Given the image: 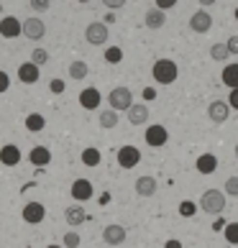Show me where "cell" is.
Returning a JSON list of instances; mask_svg holds the SVG:
<instances>
[{
  "mask_svg": "<svg viewBox=\"0 0 238 248\" xmlns=\"http://www.w3.org/2000/svg\"><path fill=\"white\" fill-rule=\"evenodd\" d=\"M49 90H51L54 95L64 93V82H62V79H51V82H49Z\"/></svg>",
  "mask_w": 238,
  "mask_h": 248,
  "instance_id": "8d00e7d4",
  "label": "cell"
},
{
  "mask_svg": "<svg viewBox=\"0 0 238 248\" xmlns=\"http://www.w3.org/2000/svg\"><path fill=\"white\" fill-rule=\"evenodd\" d=\"M0 161L5 164V167H16V164H21V149H18L16 143H8L0 149Z\"/></svg>",
  "mask_w": 238,
  "mask_h": 248,
  "instance_id": "2e32d148",
  "label": "cell"
},
{
  "mask_svg": "<svg viewBox=\"0 0 238 248\" xmlns=\"http://www.w3.org/2000/svg\"><path fill=\"white\" fill-rule=\"evenodd\" d=\"M100 100H103V95H100L95 87H85L79 93V105L85 108V110H97L100 108Z\"/></svg>",
  "mask_w": 238,
  "mask_h": 248,
  "instance_id": "5bb4252c",
  "label": "cell"
},
{
  "mask_svg": "<svg viewBox=\"0 0 238 248\" xmlns=\"http://www.w3.org/2000/svg\"><path fill=\"white\" fill-rule=\"evenodd\" d=\"M228 115H231V105H228V100H213V103L207 105V118L213 123H225Z\"/></svg>",
  "mask_w": 238,
  "mask_h": 248,
  "instance_id": "9c48e42d",
  "label": "cell"
},
{
  "mask_svg": "<svg viewBox=\"0 0 238 248\" xmlns=\"http://www.w3.org/2000/svg\"><path fill=\"white\" fill-rule=\"evenodd\" d=\"M23 29H21V21H18L16 16H5L3 21H0V36L3 39H16V36H21Z\"/></svg>",
  "mask_w": 238,
  "mask_h": 248,
  "instance_id": "8fae6325",
  "label": "cell"
},
{
  "mask_svg": "<svg viewBox=\"0 0 238 248\" xmlns=\"http://www.w3.org/2000/svg\"><path fill=\"white\" fill-rule=\"evenodd\" d=\"M221 228H225V223H223V220H215V223H213V231H221Z\"/></svg>",
  "mask_w": 238,
  "mask_h": 248,
  "instance_id": "7bdbcfd3",
  "label": "cell"
},
{
  "mask_svg": "<svg viewBox=\"0 0 238 248\" xmlns=\"http://www.w3.org/2000/svg\"><path fill=\"white\" fill-rule=\"evenodd\" d=\"M44 125H47V121H44V115H39V113L26 115V128H29L31 133H39V131H44Z\"/></svg>",
  "mask_w": 238,
  "mask_h": 248,
  "instance_id": "d4e9b609",
  "label": "cell"
},
{
  "mask_svg": "<svg viewBox=\"0 0 238 248\" xmlns=\"http://www.w3.org/2000/svg\"><path fill=\"white\" fill-rule=\"evenodd\" d=\"M200 210L207 215H221L225 210V192L221 189H205L200 197Z\"/></svg>",
  "mask_w": 238,
  "mask_h": 248,
  "instance_id": "7a4b0ae2",
  "label": "cell"
},
{
  "mask_svg": "<svg viewBox=\"0 0 238 248\" xmlns=\"http://www.w3.org/2000/svg\"><path fill=\"white\" fill-rule=\"evenodd\" d=\"M82 164H85V167H97L100 164V151L97 149H85L82 151Z\"/></svg>",
  "mask_w": 238,
  "mask_h": 248,
  "instance_id": "83f0119b",
  "label": "cell"
},
{
  "mask_svg": "<svg viewBox=\"0 0 238 248\" xmlns=\"http://www.w3.org/2000/svg\"><path fill=\"white\" fill-rule=\"evenodd\" d=\"M85 39H87V44H93V46H103L108 41V26L100 23V21L90 23L87 31H85Z\"/></svg>",
  "mask_w": 238,
  "mask_h": 248,
  "instance_id": "ba28073f",
  "label": "cell"
},
{
  "mask_svg": "<svg viewBox=\"0 0 238 248\" xmlns=\"http://www.w3.org/2000/svg\"><path fill=\"white\" fill-rule=\"evenodd\" d=\"M87 72H90V67H87L85 62H79V59L69 64V77H72V79H85Z\"/></svg>",
  "mask_w": 238,
  "mask_h": 248,
  "instance_id": "484cf974",
  "label": "cell"
},
{
  "mask_svg": "<svg viewBox=\"0 0 238 248\" xmlns=\"http://www.w3.org/2000/svg\"><path fill=\"white\" fill-rule=\"evenodd\" d=\"M210 57H213L215 62H225L228 57H231V51H228L225 44H213V46H210Z\"/></svg>",
  "mask_w": 238,
  "mask_h": 248,
  "instance_id": "4316f807",
  "label": "cell"
},
{
  "mask_svg": "<svg viewBox=\"0 0 238 248\" xmlns=\"http://www.w3.org/2000/svg\"><path fill=\"white\" fill-rule=\"evenodd\" d=\"M103 241H105L108 246H121V243L126 241V228H123V225H118V223L105 225V231H103Z\"/></svg>",
  "mask_w": 238,
  "mask_h": 248,
  "instance_id": "4fadbf2b",
  "label": "cell"
},
{
  "mask_svg": "<svg viewBox=\"0 0 238 248\" xmlns=\"http://www.w3.org/2000/svg\"><path fill=\"white\" fill-rule=\"evenodd\" d=\"M146 143L151 146V149H161V146H167V141H169V133H167V128L164 125H159V123H154V125H149L146 128Z\"/></svg>",
  "mask_w": 238,
  "mask_h": 248,
  "instance_id": "277c9868",
  "label": "cell"
},
{
  "mask_svg": "<svg viewBox=\"0 0 238 248\" xmlns=\"http://www.w3.org/2000/svg\"><path fill=\"white\" fill-rule=\"evenodd\" d=\"M93 195H95L93 182H87V179H75L72 182V197H75L77 202H87Z\"/></svg>",
  "mask_w": 238,
  "mask_h": 248,
  "instance_id": "7c38bea8",
  "label": "cell"
},
{
  "mask_svg": "<svg viewBox=\"0 0 238 248\" xmlns=\"http://www.w3.org/2000/svg\"><path fill=\"white\" fill-rule=\"evenodd\" d=\"M21 29H23V36L31 41H39V39H44V33H47V26H44L41 18H26L21 23Z\"/></svg>",
  "mask_w": 238,
  "mask_h": 248,
  "instance_id": "52a82bcc",
  "label": "cell"
},
{
  "mask_svg": "<svg viewBox=\"0 0 238 248\" xmlns=\"http://www.w3.org/2000/svg\"><path fill=\"white\" fill-rule=\"evenodd\" d=\"M195 213H197V205H195V202H192V200H185V202H179V215H182V217H192Z\"/></svg>",
  "mask_w": 238,
  "mask_h": 248,
  "instance_id": "f546056e",
  "label": "cell"
},
{
  "mask_svg": "<svg viewBox=\"0 0 238 248\" xmlns=\"http://www.w3.org/2000/svg\"><path fill=\"white\" fill-rule=\"evenodd\" d=\"M126 113H128V121H131L133 125H143L146 121H149V108L146 105H131Z\"/></svg>",
  "mask_w": 238,
  "mask_h": 248,
  "instance_id": "44dd1931",
  "label": "cell"
},
{
  "mask_svg": "<svg viewBox=\"0 0 238 248\" xmlns=\"http://www.w3.org/2000/svg\"><path fill=\"white\" fill-rule=\"evenodd\" d=\"M143 23L149 26V29H161L164 23H167V11H161V8H149V11H146V16H143Z\"/></svg>",
  "mask_w": 238,
  "mask_h": 248,
  "instance_id": "9a60e30c",
  "label": "cell"
},
{
  "mask_svg": "<svg viewBox=\"0 0 238 248\" xmlns=\"http://www.w3.org/2000/svg\"><path fill=\"white\" fill-rule=\"evenodd\" d=\"M228 105H231V110H238V87L231 90V95H228Z\"/></svg>",
  "mask_w": 238,
  "mask_h": 248,
  "instance_id": "74e56055",
  "label": "cell"
},
{
  "mask_svg": "<svg viewBox=\"0 0 238 248\" xmlns=\"http://www.w3.org/2000/svg\"><path fill=\"white\" fill-rule=\"evenodd\" d=\"M51 3H54V0H29V5L33 8L36 13H44V11H49V8H51Z\"/></svg>",
  "mask_w": 238,
  "mask_h": 248,
  "instance_id": "836d02e7",
  "label": "cell"
},
{
  "mask_svg": "<svg viewBox=\"0 0 238 248\" xmlns=\"http://www.w3.org/2000/svg\"><path fill=\"white\" fill-rule=\"evenodd\" d=\"M8 87H11V77H8V75H5V72H3V69H0V95H3V93H5V90H8Z\"/></svg>",
  "mask_w": 238,
  "mask_h": 248,
  "instance_id": "d590c367",
  "label": "cell"
},
{
  "mask_svg": "<svg viewBox=\"0 0 238 248\" xmlns=\"http://www.w3.org/2000/svg\"><path fill=\"white\" fill-rule=\"evenodd\" d=\"M233 154H236V159H238V143H236V149H233Z\"/></svg>",
  "mask_w": 238,
  "mask_h": 248,
  "instance_id": "bcb514c9",
  "label": "cell"
},
{
  "mask_svg": "<svg viewBox=\"0 0 238 248\" xmlns=\"http://www.w3.org/2000/svg\"><path fill=\"white\" fill-rule=\"evenodd\" d=\"M47 248H64V246H57V243H51V246H47Z\"/></svg>",
  "mask_w": 238,
  "mask_h": 248,
  "instance_id": "f6af8a7d",
  "label": "cell"
},
{
  "mask_svg": "<svg viewBox=\"0 0 238 248\" xmlns=\"http://www.w3.org/2000/svg\"><path fill=\"white\" fill-rule=\"evenodd\" d=\"M115 159H118V164H121L123 169H133L136 164L141 161V151L136 149V146H121L118 154H115Z\"/></svg>",
  "mask_w": 238,
  "mask_h": 248,
  "instance_id": "8992f818",
  "label": "cell"
},
{
  "mask_svg": "<svg viewBox=\"0 0 238 248\" xmlns=\"http://www.w3.org/2000/svg\"><path fill=\"white\" fill-rule=\"evenodd\" d=\"M225 241L228 243H233V246H238V223H225Z\"/></svg>",
  "mask_w": 238,
  "mask_h": 248,
  "instance_id": "f1b7e54d",
  "label": "cell"
},
{
  "mask_svg": "<svg viewBox=\"0 0 238 248\" xmlns=\"http://www.w3.org/2000/svg\"><path fill=\"white\" fill-rule=\"evenodd\" d=\"M157 3V8H161V11H169V8L177 5V0H154Z\"/></svg>",
  "mask_w": 238,
  "mask_h": 248,
  "instance_id": "ab89813d",
  "label": "cell"
},
{
  "mask_svg": "<svg viewBox=\"0 0 238 248\" xmlns=\"http://www.w3.org/2000/svg\"><path fill=\"white\" fill-rule=\"evenodd\" d=\"M195 167H197L200 174H213V171L218 169V159H215L213 154H203V156H197V164H195Z\"/></svg>",
  "mask_w": 238,
  "mask_h": 248,
  "instance_id": "7402d4cb",
  "label": "cell"
},
{
  "mask_svg": "<svg viewBox=\"0 0 238 248\" xmlns=\"http://www.w3.org/2000/svg\"><path fill=\"white\" fill-rule=\"evenodd\" d=\"M29 161L33 164V167H47V164L51 161V151L47 149V146H33L31 154H29Z\"/></svg>",
  "mask_w": 238,
  "mask_h": 248,
  "instance_id": "d6986e66",
  "label": "cell"
},
{
  "mask_svg": "<svg viewBox=\"0 0 238 248\" xmlns=\"http://www.w3.org/2000/svg\"><path fill=\"white\" fill-rule=\"evenodd\" d=\"M64 220H67L69 225H82L87 220L85 207H82V205H69L67 210H64Z\"/></svg>",
  "mask_w": 238,
  "mask_h": 248,
  "instance_id": "ffe728a7",
  "label": "cell"
},
{
  "mask_svg": "<svg viewBox=\"0 0 238 248\" xmlns=\"http://www.w3.org/2000/svg\"><path fill=\"white\" fill-rule=\"evenodd\" d=\"M197 3H200V5H215L218 0H197Z\"/></svg>",
  "mask_w": 238,
  "mask_h": 248,
  "instance_id": "ee69618b",
  "label": "cell"
},
{
  "mask_svg": "<svg viewBox=\"0 0 238 248\" xmlns=\"http://www.w3.org/2000/svg\"><path fill=\"white\" fill-rule=\"evenodd\" d=\"M100 125L105 128V131H111V128H115L118 125V110H113V108H108V110H100Z\"/></svg>",
  "mask_w": 238,
  "mask_h": 248,
  "instance_id": "603a6c76",
  "label": "cell"
},
{
  "mask_svg": "<svg viewBox=\"0 0 238 248\" xmlns=\"http://www.w3.org/2000/svg\"><path fill=\"white\" fill-rule=\"evenodd\" d=\"M77 246H79V233L75 231L64 233V248H77Z\"/></svg>",
  "mask_w": 238,
  "mask_h": 248,
  "instance_id": "e575fe53",
  "label": "cell"
},
{
  "mask_svg": "<svg viewBox=\"0 0 238 248\" xmlns=\"http://www.w3.org/2000/svg\"><path fill=\"white\" fill-rule=\"evenodd\" d=\"M223 189H225V195L238 197V177H228L225 185H223Z\"/></svg>",
  "mask_w": 238,
  "mask_h": 248,
  "instance_id": "d6a6232c",
  "label": "cell"
},
{
  "mask_svg": "<svg viewBox=\"0 0 238 248\" xmlns=\"http://www.w3.org/2000/svg\"><path fill=\"white\" fill-rule=\"evenodd\" d=\"M108 105L113 110H128L133 105V93L128 87H113L111 95H108Z\"/></svg>",
  "mask_w": 238,
  "mask_h": 248,
  "instance_id": "3957f363",
  "label": "cell"
},
{
  "mask_svg": "<svg viewBox=\"0 0 238 248\" xmlns=\"http://www.w3.org/2000/svg\"><path fill=\"white\" fill-rule=\"evenodd\" d=\"M31 62L36 64V67L47 64V62H49V54H47V49H33V54H31Z\"/></svg>",
  "mask_w": 238,
  "mask_h": 248,
  "instance_id": "4dcf8cb0",
  "label": "cell"
},
{
  "mask_svg": "<svg viewBox=\"0 0 238 248\" xmlns=\"http://www.w3.org/2000/svg\"><path fill=\"white\" fill-rule=\"evenodd\" d=\"M77 3H90V0H77Z\"/></svg>",
  "mask_w": 238,
  "mask_h": 248,
  "instance_id": "7dc6e473",
  "label": "cell"
},
{
  "mask_svg": "<svg viewBox=\"0 0 238 248\" xmlns=\"http://www.w3.org/2000/svg\"><path fill=\"white\" fill-rule=\"evenodd\" d=\"M123 59V51L118 49V46H111V49H105V62H111V64H118Z\"/></svg>",
  "mask_w": 238,
  "mask_h": 248,
  "instance_id": "1f68e13d",
  "label": "cell"
},
{
  "mask_svg": "<svg viewBox=\"0 0 238 248\" xmlns=\"http://www.w3.org/2000/svg\"><path fill=\"white\" fill-rule=\"evenodd\" d=\"M136 195L139 197H154L157 195V179L154 177H139L136 179Z\"/></svg>",
  "mask_w": 238,
  "mask_h": 248,
  "instance_id": "ac0fdd59",
  "label": "cell"
},
{
  "mask_svg": "<svg viewBox=\"0 0 238 248\" xmlns=\"http://www.w3.org/2000/svg\"><path fill=\"white\" fill-rule=\"evenodd\" d=\"M225 46H228V51H231V54H238V36H231V39L225 41Z\"/></svg>",
  "mask_w": 238,
  "mask_h": 248,
  "instance_id": "60d3db41",
  "label": "cell"
},
{
  "mask_svg": "<svg viewBox=\"0 0 238 248\" xmlns=\"http://www.w3.org/2000/svg\"><path fill=\"white\" fill-rule=\"evenodd\" d=\"M18 79L26 82V85H33V82H39V67H36L33 62H23L21 67H18Z\"/></svg>",
  "mask_w": 238,
  "mask_h": 248,
  "instance_id": "e0dca14e",
  "label": "cell"
},
{
  "mask_svg": "<svg viewBox=\"0 0 238 248\" xmlns=\"http://www.w3.org/2000/svg\"><path fill=\"white\" fill-rule=\"evenodd\" d=\"M236 21H238V8H236Z\"/></svg>",
  "mask_w": 238,
  "mask_h": 248,
  "instance_id": "c3c4849f",
  "label": "cell"
},
{
  "mask_svg": "<svg viewBox=\"0 0 238 248\" xmlns=\"http://www.w3.org/2000/svg\"><path fill=\"white\" fill-rule=\"evenodd\" d=\"M151 75L159 85H172V82H177V77H179V67H177V62H172V59H157L151 67Z\"/></svg>",
  "mask_w": 238,
  "mask_h": 248,
  "instance_id": "6da1fadb",
  "label": "cell"
},
{
  "mask_svg": "<svg viewBox=\"0 0 238 248\" xmlns=\"http://www.w3.org/2000/svg\"><path fill=\"white\" fill-rule=\"evenodd\" d=\"M164 248H182V243H179V241H175V238H172V241H167V243H164Z\"/></svg>",
  "mask_w": 238,
  "mask_h": 248,
  "instance_id": "b9f144b4",
  "label": "cell"
},
{
  "mask_svg": "<svg viewBox=\"0 0 238 248\" xmlns=\"http://www.w3.org/2000/svg\"><path fill=\"white\" fill-rule=\"evenodd\" d=\"M103 5H105V8H111V11H118V8H123V5H126V0H103Z\"/></svg>",
  "mask_w": 238,
  "mask_h": 248,
  "instance_id": "f35d334b",
  "label": "cell"
},
{
  "mask_svg": "<svg viewBox=\"0 0 238 248\" xmlns=\"http://www.w3.org/2000/svg\"><path fill=\"white\" fill-rule=\"evenodd\" d=\"M190 29L195 31V33H207L210 29H213V16H210L207 11L192 13V18H190Z\"/></svg>",
  "mask_w": 238,
  "mask_h": 248,
  "instance_id": "30bf717a",
  "label": "cell"
},
{
  "mask_svg": "<svg viewBox=\"0 0 238 248\" xmlns=\"http://www.w3.org/2000/svg\"><path fill=\"white\" fill-rule=\"evenodd\" d=\"M21 215L29 225H39V223H44V217H47V207H44L41 202H26Z\"/></svg>",
  "mask_w": 238,
  "mask_h": 248,
  "instance_id": "5b68a950",
  "label": "cell"
},
{
  "mask_svg": "<svg viewBox=\"0 0 238 248\" xmlns=\"http://www.w3.org/2000/svg\"><path fill=\"white\" fill-rule=\"evenodd\" d=\"M223 85L225 87H238V64H228V67H223Z\"/></svg>",
  "mask_w": 238,
  "mask_h": 248,
  "instance_id": "cb8c5ba5",
  "label": "cell"
}]
</instances>
